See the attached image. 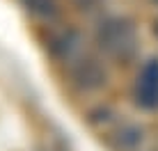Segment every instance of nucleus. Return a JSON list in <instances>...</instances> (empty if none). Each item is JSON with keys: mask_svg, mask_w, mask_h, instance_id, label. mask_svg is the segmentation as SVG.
<instances>
[{"mask_svg": "<svg viewBox=\"0 0 158 151\" xmlns=\"http://www.w3.org/2000/svg\"><path fill=\"white\" fill-rule=\"evenodd\" d=\"M69 76H71V83L83 92H96L106 87L108 83L106 67L101 64V60H96L92 55H76L71 60Z\"/></svg>", "mask_w": 158, "mask_h": 151, "instance_id": "nucleus-2", "label": "nucleus"}, {"mask_svg": "<svg viewBox=\"0 0 158 151\" xmlns=\"http://www.w3.org/2000/svg\"><path fill=\"white\" fill-rule=\"evenodd\" d=\"M149 2H154V5H158V0H149Z\"/></svg>", "mask_w": 158, "mask_h": 151, "instance_id": "nucleus-6", "label": "nucleus"}, {"mask_svg": "<svg viewBox=\"0 0 158 151\" xmlns=\"http://www.w3.org/2000/svg\"><path fill=\"white\" fill-rule=\"evenodd\" d=\"M154 37L158 39V18H156V23H154Z\"/></svg>", "mask_w": 158, "mask_h": 151, "instance_id": "nucleus-5", "label": "nucleus"}, {"mask_svg": "<svg viewBox=\"0 0 158 151\" xmlns=\"http://www.w3.org/2000/svg\"><path fill=\"white\" fill-rule=\"evenodd\" d=\"M133 99L142 110H158V60L142 64L133 85Z\"/></svg>", "mask_w": 158, "mask_h": 151, "instance_id": "nucleus-3", "label": "nucleus"}, {"mask_svg": "<svg viewBox=\"0 0 158 151\" xmlns=\"http://www.w3.org/2000/svg\"><path fill=\"white\" fill-rule=\"evenodd\" d=\"M96 46L108 60L128 64L140 51V35L126 16H108L96 28Z\"/></svg>", "mask_w": 158, "mask_h": 151, "instance_id": "nucleus-1", "label": "nucleus"}, {"mask_svg": "<svg viewBox=\"0 0 158 151\" xmlns=\"http://www.w3.org/2000/svg\"><path fill=\"white\" fill-rule=\"evenodd\" d=\"M23 2L32 14L41 16V18H53V16L57 14L55 0H23Z\"/></svg>", "mask_w": 158, "mask_h": 151, "instance_id": "nucleus-4", "label": "nucleus"}]
</instances>
